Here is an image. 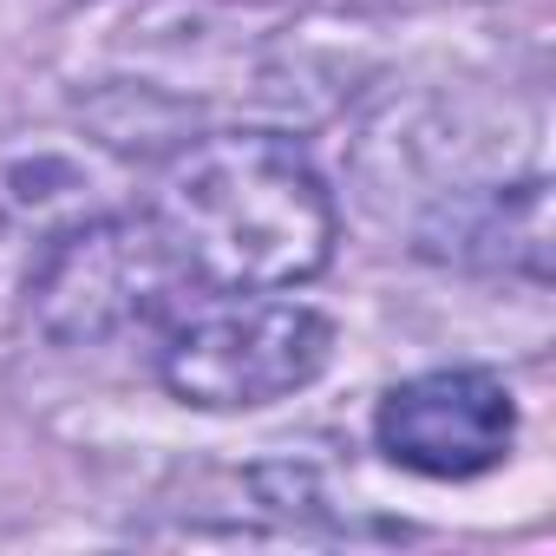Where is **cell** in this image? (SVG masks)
Masks as SVG:
<instances>
[{
	"mask_svg": "<svg viewBox=\"0 0 556 556\" xmlns=\"http://www.w3.org/2000/svg\"><path fill=\"white\" fill-rule=\"evenodd\" d=\"M203 295L295 289L334 255V197L308 151L268 131L190 138L144 210Z\"/></svg>",
	"mask_w": 556,
	"mask_h": 556,
	"instance_id": "1",
	"label": "cell"
},
{
	"mask_svg": "<svg viewBox=\"0 0 556 556\" xmlns=\"http://www.w3.org/2000/svg\"><path fill=\"white\" fill-rule=\"evenodd\" d=\"M203 289L170 255L151 216H79L47 236L27 275V321L40 341L86 354L118 341H164Z\"/></svg>",
	"mask_w": 556,
	"mask_h": 556,
	"instance_id": "2",
	"label": "cell"
},
{
	"mask_svg": "<svg viewBox=\"0 0 556 556\" xmlns=\"http://www.w3.org/2000/svg\"><path fill=\"white\" fill-rule=\"evenodd\" d=\"M334 361V321L308 302L197 295L157 341V380L203 413H249L315 387Z\"/></svg>",
	"mask_w": 556,
	"mask_h": 556,
	"instance_id": "3",
	"label": "cell"
},
{
	"mask_svg": "<svg viewBox=\"0 0 556 556\" xmlns=\"http://www.w3.org/2000/svg\"><path fill=\"white\" fill-rule=\"evenodd\" d=\"M517 439V406L510 387L484 367H439L406 387H393L374 413V445L419 478L458 484L484 478L510 458Z\"/></svg>",
	"mask_w": 556,
	"mask_h": 556,
	"instance_id": "4",
	"label": "cell"
}]
</instances>
